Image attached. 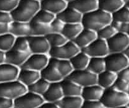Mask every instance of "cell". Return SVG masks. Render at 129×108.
<instances>
[{
    "label": "cell",
    "instance_id": "obj_38",
    "mask_svg": "<svg viewBox=\"0 0 129 108\" xmlns=\"http://www.w3.org/2000/svg\"><path fill=\"white\" fill-rule=\"evenodd\" d=\"M113 22L118 23H129V8L126 6L112 15Z\"/></svg>",
    "mask_w": 129,
    "mask_h": 108
},
{
    "label": "cell",
    "instance_id": "obj_55",
    "mask_svg": "<svg viewBox=\"0 0 129 108\" xmlns=\"http://www.w3.org/2000/svg\"><path fill=\"white\" fill-rule=\"evenodd\" d=\"M125 6H126V7H127V8H129V2H128V3H126V4H125Z\"/></svg>",
    "mask_w": 129,
    "mask_h": 108
},
{
    "label": "cell",
    "instance_id": "obj_50",
    "mask_svg": "<svg viewBox=\"0 0 129 108\" xmlns=\"http://www.w3.org/2000/svg\"><path fill=\"white\" fill-rule=\"evenodd\" d=\"M5 63V53L0 51V64Z\"/></svg>",
    "mask_w": 129,
    "mask_h": 108
},
{
    "label": "cell",
    "instance_id": "obj_14",
    "mask_svg": "<svg viewBox=\"0 0 129 108\" xmlns=\"http://www.w3.org/2000/svg\"><path fill=\"white\" fill-rule=\"evenodd\" d=\"M68 6L75 9L83 15L98 9V0H74L68 3Z\"/></svg>",
    "mask_w": 129,
    "mask_h": 108
},
{
    "label": "cell",
    "instance_id": "obj_4",
    "mask_svg": "<svg viewBox=\"0 0 129 108\" xmlns=\"http://www.w3.org/2000/svg\"><path fill=\"white\" fill-rule=\"evenodd\" d=\"M27 91V87L18 80L0 84V97H4L14 100Z\"/></svg>",
    "mask_w": 129,
    "mask_h": 108
},
{
    "label": "cell",
    "instance_id": "obj_23",
    "mask_svg": "<svg viewBox=\"0 0 129 108\" xmlns=\"http://www.w3.org/2000/svg\"><path fill=\"white\" fill-rule=\"evenodd\" d=\"M40 74L41 77L46 80L49 84L60 82L64 79L54 66L49 61L48 62V65L43 70L41 71Z\"/></svg>",
    "mask_w": 129,
    "mask_h": 108
},
{
    "label": "cell",
    "instance_id": "obj_30",
    "mask_svg": "<svg viewBox=\"0 0 129 108\" xmlns=\"http://www.w3.org/2000/svg\"><path fill=\"white\" fill-rule=\"evenodd\" d=\"M83 102L80 96H63L56 104L59 108H81Z\"/></svg>",
    "mask_w": 129,
    "mask_h": 108
},
{
    "label": "cell",
    "instance_id": "obj_32",
    "mask_svg": "<svg viewBox=\"0 0 129 108\" xmlns=\"http://www.w3.org/2000/svg\"><path fill=\"white\" fill-rule=\"evenodd\" d=\"M56 18L55 15L50 13L44 10L40 9L36 14L34 15L30 22L35 23H44V24H50L52 21Z\"/></svg>",
    "mask_w": 129,
    "mask_h": 108
},
{
    "label": "cell",
    "instance_id": "obj_53",
    "mask_svg": "<svg viewBox=\"0 0 129 108\" xmlns=\"http://www.w3.org/2000/svg\"><path fill=\"white\" fill-rule=\"evenodd\" d=\"M64 2H66L67 3H70V2L74 1V0H64Z\"/></svg>",
    "mask_w": 129,
    "mask_h": 108
},
{
    "label": "cell",
    "instance_id": "obj_37",
    "mask_svg": "<svg viewBox=\"0 0 129 108\" xmlns=\"http://www.w3.org/2000/svg\"><path fill=\"white\" fill-rule=\"evenodd\" d=\"M116 32H118L117 29L111 23V24L108 25L103 27L102 28L99 30L96 33L98 38L106 41L111 38H112Z\"/></svg>",
    "mask_w": 129,
    "mask_h": 108
},
{
    "label": "cell",
    "instance_id": "obj_40",
    "mask_svg": "<svg viewBox=\"0 0 129 108\" xmlns=\"http://www.w3.org/2000/svg\"><path fill=\"white\" fill-rule=\"evenodd\" d=\"M15 0H0V12L11 13L18 4Z\"/></svg>",
    "mask_w": 129,
    "mask_h": 108
},
{
    "label": "cell",
    "instance_id": "obj_47",
    "mask_svg": "<svg viewBox=\"0 0 129 108\" xmlns=\"http://www.w3.org/2000/svg\"><path fill=\"white\" fill-rule=\"evenodd\" d=\"M117 77L129 82V64L117 74Z\"/></svg>",
    "mask_w": 129,
    "mask_h": 108
},
{
    "label": "cell",
    "instance_id": "obj_21",
    "mask_svg": "<svg viewBox=\"0 0 129 108\" xmlns=\"http://www.w3.org/2000/svg\"><path fill=\"white\" fill-rule=\"evenodd\" d=\"M40 7L41 9L56 15L68 7V3L64 0H43L40 2Z\"/></svg>",
    "mask_w": 129,
    "mask_h": 108
},
{
    "label": "cell",
    "instance_id": "obj_54",
    "mask_svg": "<svg viewBox=\"0 0 129 108\" xmlns=\"http://www.w3.org/2000/svg\"><path fill=\"white\" fill-rule=\"evenodd\" d=\"M122 1L124 2V3H125V5L126 4V3H128V2H129V0H122Z\"/></svg>",
    "mask_w": 129,
    "mask_h": 108
},
{
    "label": "cell",
    "instance_id": "obj_29",
    "mask_svg": "<svg viewBox=\"0 0 129 108\" xmlns=\"http://www.w3.org/2000/svg\"><path fill=\"white\" fill-rule=\"evenodd\" d=\"M83 28L84 27L82 25L81 23H67V24H64L61 33L68 41H72L80 33Z\"/></svg>",
    "mask_w": 129,
    "mask_h": 108
},
{
    "label": "cell",
    "instance_id": "obj_19",
    "mask_svg": "<svg viewBox=\"0 0 129 108\" xmlns=\"http://www.w3.org/2000/svg\"><path fill=\"white\" fill-rule=\"evenodd\" d=\"M104 90L98 84L82 88L80 97L84 101L101 100Z\"/></svg>",
    "mask_w": 129,
    "mask_h": 108
},
{
    "label": "cell",
    "instance_id": "obj_39",
    "mask_svg": "<svg viewBox=\"0 0 129 108\" xmlns=\"http://www.w3.org/2000/svg\"><path fill=\"white\" fill-rule=\"evenodd\" d=\"M12 49L23 52V53H30L29 46H28L27 38H25V37L16 38Z\"/></svg>",
    "mask_w": 129,
    "mask_h": 108
},
{
    "label": "cell",
    "instance_id": "obj_34",
    "mask_svg": "<svg viewBox=\"0 0 129 108\" xmlns=\"http://www.w3.org/2000/svg\"><path fill=\"white\" fill-rule=\"evenodd\" d=\"M31 27V35L46 36L51 33L49 24L30 22Z\"/></svg>",
    "mask_w": 129,
    "mask_h": 108
},
{
    "label": "cell",
    "instance_id": "obj_48",
    "mask_svg": "<svg viewBox=\"0 0 129 108\" xmlns=\"http://www.w3.org/2000/svg\"><path fill=\"white\" fill-rule=\"evenodd\" d=\"M10 23H0V35L9 33Z\"/></svg>",
    "mask_w": 129,
    "mask_h": 108
},
{
    "label": "cell",
    "instance_id": "obj_43",
    "mask_svg": "<svg viewBox=\"0 0 129 108\" xmlns=\"http://www.w3.org/2000/svg\"><path fill=\"white\" fill-rule=\"evenodd\" d=\"M81 108H105L101 100L84 101Z\"/></svg>",
    "mask_w": 129,
    "mask_h": 108
},
{
    "label": "cell",
    "instance_id": "obj_51",
    "mask_svg": "<svg viewBox=\"0 0 129 108\" xmlns=\"http://www.w3.org/2000/svg\"><path fill=\"white\" fill-rule=\"evenodd\" d=\"M123 54L129 59V45L125 49V50L122 52Z\"/></svg>",
    "mask_w": 129,
    "mask_h": 108
},
{
    "label": "cell",
    "instance_id": "obj_17",
    "mask_svg": "<svg viewBox=\"0 0 129 108\" xmlns=\"http://www.w3.org/2000/svg\"><path fill=\"white\" fill-rule=\"evenodd\" d=\"M56 17L61 20L64 24L78 23H81L82 15L75 9L68 6L62 12L56 15Z\"/></svg>",
    "mask_w": 129,
    "mask_h": 108
},
{
    "label": "cell",
    "instance_id": "obj_44",
    "mask_svg": "<svg viewBox=\"0 0 129 108\" xmlns=\"http://www.w3.org/2000/svg\"><path fill=\"white\" fill-rule=\"evenodd\" d=\"M112 24L118 32H123L129 37V23L112 22Z\"/></svg>",
    "mask_w": 129,
    "mask_h": 108
},
{
    "label": "cell",
    "instance_id": "obj_9",
    "mask_svg": "<svg viewBox=\"0 0 129 108\" xmlns=\"http://www.w3.org/2000/svg\"><path fill=\"white\" fill-rule=\"evenodd\" d=\"M89 58H105L109 54L107 42L97 38L86 48L82 49Z\"/></svg>",
    "mask_w": 129,
    "mask_h": 108
},
{
    "label": "cell",
    "instance_id": "obj_5",
    "mask_svg": "<svg viewBox=\"0 0 129 108\" xmlns=\"http://www.w3.org/2000/svg\"><path fill=\"white\" fill-rule=\"evenodd\" d=\"M80 51V49L75 45L74 42L69 41L61 46L51 48L48 55L49 58H51L70 60Z\"/></svg>",
    "mask_w": 129,
    "mask_h": 108
},
{
    "label": "cell",
    "instance_id": "obj_60",
    "mask_svg": "<svg viewBox=\"0 0 129 108\" xmlns=\"http://www.w3.org/2000/svg\"><path fill=\"white\" fill-rule=\"evenodd\" d=\"M128 106H129V104H128Z\"/></svg>",
    "mask_w": 129,
    "mask_h": 108
},
{
    "label": "cell",
    "instance_id": "obj_25",
    "mask_svg": "<svg viewBox=\"0 0 129 108\" xmlns=\"http://www.w3.org/2000/svg\"><path fill=\"white\" fill-rule=\"evenodd\" d=\"M98 9L113 15L125 6L122 0H98Z\"/></svg>",
    "mask_w": 129,
    "mask_h": 108
},
{
    "label": "cell",
    "instance_id": "obj_28",
    "mask_svg": "<svg viewBox=\"0 0 129 108\" xmlns=\"http://www.w3.org/2000/svg\"><path fill=\"white\" fill-rule=\"evenodd\" d=\"M89 59L90 58L82 51L80 50L69 61L72 66L74 70H82L87 69Z\"/></svg>",
    "mask_w": 129,
    "mask_h": 108
},
{
    "label": "cell",
    "instance_id": "obj_13",
    "mask_svg": "<svg viewBox=\"0 0 129 108\" xmlns=\"http://www.w3.org/2000/svg\"><path fill=\"white\" fill-rule=\"evenodd\" d=\"M30 54L12 49L5 53V63L20 68Z\"/></svg>",
    "mask_w": 129,
    "mask_h": 108
},
{
    "label": "cell",
    "instance_id": "obj_15",
    "mask_svg": "<svg viewBox=\"0 0 129 108\" xmlns=\"http://www.w3.org/2000/svg\"><path fill=\"white\" fill-rule=\"evenodd\" d=\"M98 38L96 32L91 30L83 28L80 33L72 41L80 49H83Z\"/></svg>",
    "mask_w": 129,
    "mask_h": 108
},
{
    "label": "cell",
    "instance_id": "obj_35",
    "mask_svg": "<svg viewBox=\"0 0 129 108\" xmlns=\"http://www.w3.org/2000/svg\"><path fill=\"white\" fill-rule=\"evenodd\" d=\"M16 38L10 33L0 35V51L5 52L13 48Z\"/></svg>",
    "mask_w": 129,
    "mask_h": 108
},
{
    "label": "cell",
    "instance_id": "obj_22",
    "mask_svg": "<svg viewBox=\"0 0 129 108\" xmlns=\"http://www.w3.org/2000/svg\"><path fill=\"white\" fill-rule=\"evenodd\" d=\"M40 78L41 74L39 71L20 68L17 80L27 87L32 84H34Z\"/></svg>",
    "mask_w": 129,
    "mask_h": 108
},
{
    "label": "cell",
    "instance_id": "obj_3",
    "mask_svg": "<svg viewBox=\"0 0 129 108\" xmlns=\"http://www.w3.org/2000/svg\"><path fill=\"white\" fill-rule=\"evenodd\" d=\"M101 102L105 108H116L129 104V97L126 93L110 87L104 90Z\"/></svg>",
    "mask_w": 129,
    "mask_h": 108
},
{
    "label": "cell",
    "instance_id": "obj_1",
    "mask_svg": "<svg viewBox=\"0 0 129 108\" xmlns=\"http://www.w3.org/2000/svg\"><path fill=\"white\" fill-rule=\"evenodd\" d=\"M112 22V15L98 8L83 15L81 24L84 28L97 32L103 27L111 24Z\"/></svg>",
    "mask_w": 129,
    "mask_h": 108
},
{
    "label": "cell",
    "instance_id": "obj_52",
    "mask_svg": "<svg viewBox=\"0 0 129 108\" xmlns=\"http://www.w3.org/2000/svg\"><path fill=\"white\" fill-rule=\"evenodd\" d=\"M116 108H129V106L128 105H122V106L118 107Z\"/></svg>",
    "mask_w": 129,
    "mask_h": 108
},
{
    "label": "cell",
    "instance_id": "obj_6",
    "mask_svg": "<svg viewBox=\"0 0 129 108\" xmlns=\"http://www.w3.org/2000/svg\"><path fill=\"white\" fill-rule=\"evenodd\" d=\"M105 59L106 69L116 74L129 64V59L122 53H109Z\"/></svg>",
    "mask_w": 129,
    "mask_h": 108
},
{
    "label": "cell",
    "instance_id": "obj_58",
    "mask_svg": "<svg viewBox=\"0 0 129 108\" xmlns=\"http://www.w3.org/2000/svg\"><path fill=\"white\" fill-rule=\"evenodd\" d=\"M12 108H18V107H15V106H13V107H12Z\"/></svg>",
    "mask_w": 129,
    "mask_h": 108
},
{
    "label": "cell",
    "instance_id": "obj_24",
    "mask_svg": "<svg viewBox=\"0 0 129 108\" xmlns=\"http://www.w3.org/2000/svg\"><path fill=\"white\" fill-rule=\"evenodd\" d=\"M63 96H80L82 88L69 79H63L60 82Z\"/></svg>",
    "mask_w": 129,
    "mask_h": 108
},
{
    "label": "cell",
    "instance_id": "obj_26",
    "mask_svg": "<svg viewBox=\"0 0 129 108\" xmlns=\"http://www.w3.org/2000/svg\"><path fill=\"white\" fill-rule=\"evenodd\" d=\"M117 79V74L110 71L105 70L97 75V84L103 89L112 87Z\"/></svg>",
    "mask_w": 129,
    "mask_h": 108
},
{
    "label": "cell",
    "instance_id": "obj_49",
    "mask_svg": "<svg viewBox=\"0 0 129 108\" xmlns=\"http://www.w3.org/2000/svg\"><path fill=\"white\" fill-rule=\"evenodd\" d=\"M38 108H59L56 103L48 102H44Z\"/></svg>",
    "mask_w": 129,
    "mask_h": 108
},
{
    "label": "cell",
    "instance_id": "obj_10",
    "mask_svg": "<svg viewBox=\"0 0 129 108\" xmlns=\"http://www.w3.org/2000/svg\"><path fill=\"white\" fill-rule=\"evenodd\" d=\"M49 59L48 54H31L20 68L40 72L48 65Z\"/></svg>",
    "mask_w": 129,
    "mask_h": 108
},
{
    "label": "cell",
    "instance_id": "obj_33",
    "mask_svg": "<svg viewBox=\"0 0 129 108\" xmlns=\"http://www.w3.org/2000/svg\"><path fill=\"white\" fill-rule=\"evenodd\" d=\"M49 85V83L48 82L41 77L39 80H37L32 85L27 87V88L28 91L43 96V94L46 92L48 89Z\"/></svg>",
    "mask_w": 129,
    "mask_h": 108
},
{
    "label": "cell",
    "instance_id": "obj_11",
    "mask_svg": "<svg viewBox=\"0 0 129 108\" xmlns=\"http://www.w3.org/2000/svg\"><path fill=\"white\" fill-rule=\"evenodd\" d=\"M30 54H48L51 47L46 36L30 35L27 37Z\"/></svg>",
    "mask_w": 129,
    "mask_h": 108
},
{
    "label": "cell",
    "instance_id": "obj_41",
    "mask_svg": "<svg viewBox=\"0 0 129 108\" xmlns=\"http://www.w3.org/2000/svg\"><path fill=\"white\" fill-rule=\"evenodd\" d=\"M112 87L118 91L127 93L129 88V82L117 77Z\"/></svg>",
    "mask_w": 129,
    "mask_h": 108
},
{
    "label": "cell",
    "instance_id": "obj_42",
    "mask_svg": "<svg viewBox=\"0 0 129 108\" xmlns=\"http://www.w3.org/2000/svg\"><path fill=\"white\" fill-rule=\"evenodd\" d=\"M51 33H61L64 27V23L56 17L49 24Z\"/></svg>",
    "mask_w": 129,
    "mask_h": 108
},
{
    "label": "cell",
    "instance_id": "obj_31",
    "mask_svg": "<svg viewBox=\"0 0 129 108\" xmlns=\"http://www.w3.org/2000/svg\"><path fill=\"white\" fill-rule=\"evenodd\" d=\"M87 69L96 75L102 73L106 70L105 58H90Z\"/></svg>",
    "mask_w": 129,
    "mask_h": 108
},
{
    "label": "cell",
    "instance_id": "obj_57",
    "mask_svg": "<svg viewBox=\"0 0 129 108\" xmlns=\"http://www.w3.org/2000/svg\"><path fill=\"white\" fill-rule=\"evenodd\" d=\"M36 1H38V2H41V1H43V0H36Z\"/></svg>",
    "mask_w": 129,
    "mask_h": 108
},
{
    "label": "cell",
    "instance_id": "obj_7",
    "mask_svg": "<svg viewBox=\"0 0 129 108\" xmlns=\"http://www.w3.org/2000/svg\"><path fill=\"white\" fill-rule=\"evenodd\" d=\"M82 88L97 84V75L87 69L74 70L67 77Z\"/></svg>",
    "mask_w": 129,
    "mask_h": 108
},
{
    "label": "cell",
    "instance_id": "obj_16",
    "mask_svg": "<svg viewBox=\"0 0 129 108\" xmlns=\"http://www.w3.org/2000/svg\"><path fill=\"white\" fill-rule=\"evenodd\" d=\"M9 33L15 38L31 35V27L30 22H22L12 21L10 23Z\"/></svg>",
    "mask_w": 129,
    "mask_h": 108
},
{
    "label": "cell",
    "instance_id": "obj_27",
    "mask_svg": "<svg viewBox=\"0 0 129 108\" xmlns=\"http://www.w3.org/2000/svg\"><path fill=\"white\" fill-rule=\"evenodd\" d=\"M49 61L54 66L63 79L67 77L74 71L70 61L49 58Z\"/></svg>",
    "mask_w": 129,
    "mask_h": 108
},
{
    "label": "cell",
    "instance_id": "obj_8",
    "mask_svg": "<svg viewBox=\"0 0 129 108\" xmlns=\"http://www.w3.org/2000/svg\"><path fill=\"white\" fill-rule=\"evenodd\" d=\"M44 102L41 95L27 90L25 94L14 100V106L18 108H38Z\"/></svg>",
    "mask_w": 129,
    "mask_h": 108
},
{
    "label": "cell",
    "instance_id": "obj_18",
    "mask_svg": "<svg viewBox=\"0 0 129 108\" xmlns=\"http://www.w3.org/2000/svg\"><path fill=\"white\" fill-rule=\"evenodd\" d=\"M42 97L45 102L52 103L58 102L63 97L60 83H50L48 89Z\"/></svg>",
    "mask_w": 129,
    "mask_h": 108
},
{
    "label": "cell",
    "instance_id": "obj_2",
    "mask_svg": "<svg viewBox=\"0 0 129 108\" xmlns=\"http://www.w3.org/2000/svg\"><path fill=\"white\" fill-rule=\"evenodd\" d=\"M41 9L40 2L36 0H19L16 8L10 13L13 21L30 22Z\"/></svg>",
    "mask_w": 129,
    "mask_h": 108
},
{
    "label": "cell",
    "instance_id": "obj_46",
    "mask_svg": "<svg viewBox=\"0 0 129 108\" xmlns=\"http://www.w3.org/2000/svg\"><path fill=\"white\" fill-rule=\"evenodd\" d=\"M13 21L10 13L0 12V23H10Z\"/></svg>",
    "mask_w": 129,
    "mask_h": 108
},
{
    "label": "cell",
    "instance_id": "obj_45",
    "mask_svg": "<svg viewBox=\"0 0 129 108\" xmlns=\"http://www.w3.org/2000/svg\"><path fill=\"white\" fill-rule=\"evenodd\" d=\"M13 106L14 100L4 97H0V108H12Z\"/></svg>",
    "mask_w": 129,
    "mask_h": 108
},
{
    "label": "cell",
    "instance_id": "obj_12",
    "mask_svg": "<svg viewBox=\"0 0 129 108\" xmlns=\"http://www.w3.org/2000/svg\"><path fill=\"white\" fill-rule=\"evenodd\" d=\"M109 53H122L129 45V37L123 32H116L112 38L106 41Z\"/></svg>",
    "mask_w": 129,
    "mask_h": 108
},
{
    "label": "cell",
    "instance_id": "obj_59",
    "mask_svg": "<svg viewBox=\"0 0 129 108\" xmlns=\"http://www.w3.org/2000/svg\"><path fill=\"white\" fill-rule=\"evenodd\" d=\"M15 1H17V2H18V1H19V0H15Z\"/></svg>",
    "mask_w": 129,
    "mask_h": 108
},
{
    "label": "cell",
    "instance_id": "obj_20",
    "mask_svg": "<svg viewBox=\"0 0 129 108\" xmlns=\"http://www.w3.org/2000/svg\"><path fill=\"white\" fill-rule=\"evenodd\" d=\"M20 68L7 63L0 64V84L17 80Z\"/></svg>",
    "mask_w": 129,
    "mask_h": 108
},
{
    "label": "cell",
    "instance_id": "obj_36",
    "mask_svg": "<svg viewBox=\"0 0 129 108\" xmlns=\"http://www.w3.org/2000/svg\"><path fill=\"white\" fill-rule=\"evenodd\" d=\"M46 38L51 48L61 46L69 41L61 33H50Z\"/></svg>",
    "mask_w": 129,
    "mask_h": 108
},
{
    "label": "cell",
    "instance_id": "obj_56",
    "mask_svg": "<svg viewBox=\"0 0 129 108\" xmlns=\"http://www.w3.org/2000/svg\"><path fill=\"white\" fill-rule=\"evenodd\" d=\"M126 94H128V97H129V88H128V92H127V93H126Z\"/></svg>",
    "mask_w": 129,
    "mask_h": 108
}]
</instances>
